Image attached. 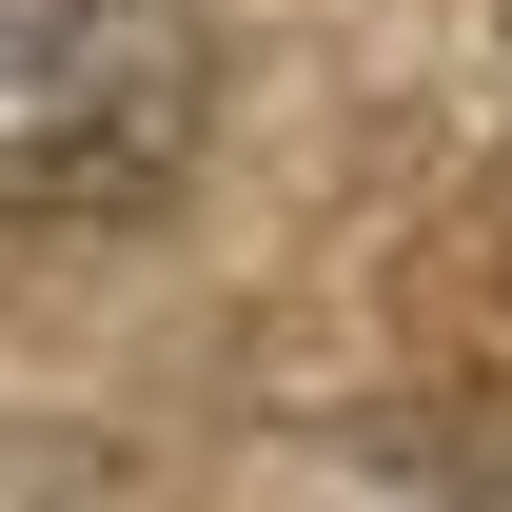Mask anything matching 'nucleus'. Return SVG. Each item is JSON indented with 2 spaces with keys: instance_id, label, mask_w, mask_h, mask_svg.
Instances as JSON below:
<instances>
[{
  "instance_id": "1",
  "label": "nucleus",
  "mask_w": 512,
  "mask_h": 512,
  "mask_svg": "<svg viewBox=\"0 0 512 512\" xmlns=\"http://www.w3.org/2000/svg\"><path fill=\"white\" fill-rule=\"evenodd\" d=\"M197 158L178 0H0V217H158Z\"/></svg>"
}]
</instances>
